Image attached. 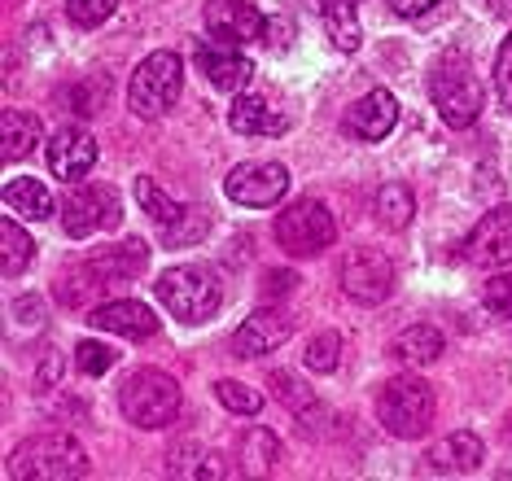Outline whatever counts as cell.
<instances>
[{"label":"cell","instance_id":"obj_1","mask_svg":"<svg viewBox=\"0 0 512 481\" xmlns=\"http://www.w3.org/2000/svg\"><path fill=\"white\" fill-rule=\"evenodd\" d=\"M154 293L162 307L171 311V320H180V324H206L224 307L219 272L215 267H202V263H180V267H171V272H162Z\"/></svg>","mask_w":512,"mask_h":481},{"label":"cell","instance_id":"obj_2","mask_svg":"<svg viewBox=\"0 0 512 481\" xmlns=\"http://www.w3.org/2000/svg\"><path fill=\"white\" fill-rule=\"evenodd\" d=\"M88 473V455L71 433H40L27 438L5 460L9 481H75Z\"/></svg>","mask_w":512,"mask_h":481},{"label":"cell","instance_id":"obj_3","mask_svg":"<svg viewBox=\"0 0 512 481\" xmlns=\"http://www.w3.org/2000/svg\"><path fill=\"white\" fill-rule=\"evenodd\" d=\"M429 97H434L447 127H473L477 123V114H482V84H477L469 57L460 49L438 53V62L429 66Z\"/></svg>","mask_w":512,"mask_h":481},{"label":"cell","instance_id":"obj_4","mask_svg":"<svg viewBox=\"0 0 512 481\" xmlns=\"http://www.w3.org/2000/svg\"><path fill=\"white\" fill-rule=\"evenodd\" d=\"M434 412H438V398H434V385L425 377H390L377 394V416H381V429H390L394 438H425L429 425H434Z\"/></svg>","mask_w":512,"mask_h":481},{"label":"cell","instance_id":"obj_5","mask_svg":"<svg viewBox=\"0 0 512 481\" xmlns=\"http://www.w3.org/2000/svg\"><path fill=\"white\" fill-rule=\"evenodd\" d=\"M180 88H184V57L171 49H158L136 66L132 84H127V105H132L136 119L154 123L180 101Z\"/></svg>","mask_w":512,"mask_h":481},{"label":"cell","instance_id":"obj_6","mask_svg":"<svg viewBox=\"0 0 512 481\" xmlns=\"http://www.w3.org/2000/svg\"><path fill=\"white\" fill-rule=\"evenodd\" d=\"M119 407L136 429H162L180 412V385L176 377H167L158 368H136L119 385Z\"/></svg>","mask_w":512,"mask_h":481},{"label":"cell","instance_id":"obj_7","mask_svg":"<svg viewBox=\"0 0 512 481\" xmlns=\"http://www.w3.org/2000/svg\"><path fill=\"white\" fill-rule=\"evenodd\" d=\"M337 241V219L316 197H298L276 215V245L294 258H311Z\"/></svg>","mask_w":512,"mask_h":481},{"label":"cell","instance_id":"obj_8","mask_svg":"<svg viewBox=\"0 0 512 481\" xmlns=\"http://www.w3.org/2000/svg\"><path fill=\"white\" fill-rule=\"evenodd\" d=\"M119 219H123V206L110 184H79L62 202V228L75 241H84L101 228H119Z\"/></svg>","mask_w":512,"mask_h":481},{"label":"cell","instance_id":"obj_9","mask_svg":"<svg viewBox=\"0 0 512 481\" xmlns=\"http://www.w3.org/2000/svg\"><path fill=\"white\" fill-rule=\"evenodd\" d=\"M224 193L237 206L267 210V206H276L289 193V171L281 167V162H241V167L228 171Z\"/></svg>","mask_w":512,"mask_h":481},{"label":"cell","instance_id":"obj_10","mask_svg":"<svg viewBox=\"0 0 512 481\" xmlns=\"http://www.w3.org/2000/svg\"><path fill=\"white\" fill-rule=\"evenodd\" d=\"M342 293L364 307H377L394 293V263L377 250H351L342 263Z\"/></svg>","mask_w":512,"mask_h":481},{"label":"cell","instance_id":"obj_11","mask_svg":"<svg viewBox=\"0 0 512 481\" xmlns=\"http://www.w3.org/2000/svg\"><path fill=\"white\" fill-rule=\"evenodd\" d=\"M464 258L473 267H512V206L486 210V219L464 241Z\"/></svg>","mask_w":512,"mask_h":481},{"label":"cell","instance_id":"obj_12","mask_svg":"<svg viewBox=\"0 0 512 481\" xmlns=\"http://www.w3.org/2000/svg\"><path fill=\"white\" fill-rule=\"evenodd\" d=\"M202 18H206V31L219 44H250L259 35H267L263 14L254 5H246V0H206Z\"/></svg>","mask_w":512,"mask_h":481},{"label":"cell","instance_id":"obj_13","mask_svg":"<svg viewBox=\"0 0 512 481\" xmlns=\"http://www.w3.org/2000/svg\"><path fill=\"white\" fill-rule=\"evenodd\" d=\"M289 333H294V320H289L285 311H254L246 324L237 328V337H232V350H237L241 359H259V355H272L276 346L289 342Z\"/></svg>","mask_w":512,"mask_h":481},{"label":"cell","instance_id":"obj_14","mask_svg":"<svg viewBox=\"0 0 512 481\" xmlns=\"http://www.w3.org/2000/svg\"><path fill=\"white\" fill-rule=\"evenodd\" d=\"M97 167V140H92L84 127H62L53 140H49V171L57 180L75 184Z\"/></svg>","mask_w":512,"mask_h":481},{"label":"cell","instance_id":"obj_15","mask_svg":"<svg viewBox=\"0 0 512 481\" xmlns=\"http://www.w3.org/2000/svg\"><path fill=\"white\" fill-rule=\"evenodd\" d=\"M394 123H399V101H394V92H386V88L364 92V97L346 110V132L355 140H386L394 132Z\"/></svg>","mask_w":512,"mask_h":481},{"label":"cell","instance_id":"obj_16","mask_svg":"<svg viewBox=\"0 0 512 481\" xmlns=\"http://www.w3.org/2000/svg\"><path fill=\"white\" fill-rule=\"evenodd\" d=\"M197 70H202L219 92H246L254 79V62L246 53L228 49V44H197Z\"/></svg>","mask_w":512,"mask_h":481},{"label":"cell","instance_id":"obj_17","mask_svg":"<svg viewBox=\"0 0 512 481\" xmlns=\"http://www.w3.org/2000/svg\"><path fill=\"white\" fill-rule=\"evenodd\" d=\"M486 460V447H482V438H477L473 429H456V433H447L442 442H434L425 455V464H429V473H438V477H451V473H477Z\"/></svg>","mask_w":512,"mask_h":481},{"label":"cell","instance_id":"obj_18","mask_svg":"<svg viewBox=\"0 0 512 481\" xmlns=\"http://www.w3.org/2000/svg\"><path fill=\"white\" fill-rule=\"evenodd\" d=\"M92 324L101 333H119V337H132V342H145V337L158 333V315L136 298H119V302H101L92 311Z\"/></svg>","mask_w":512,"mask_h":481},{"label":"cell","instance_id":"obj_19","mask_svg":"<svg viewBox=\"0 0 512 481\" xmlns=\"http://www.w3.org/2000/svg\"><path fill=\"white\" fill-rule=\"evenodd\" d=\"M228 127L237 136H276V132H285V119H276L267 110V101L259 92H237V101L228 110Z\"/></svg>","mask_w":512,"mask_h":481},{"label":"cell","instance_id":"obj_20","mask_svg":"<svg viewBox=\"0 0 512 481\" xmlns=\"http://www.w3.org/2000/svg\"><path fill=\"white\" fill-rule=\"evenodd\" d=\"M320 18H324V31H329L337 53H355L359 49L364 31H359L355 0H320Z\"/></svg>","mask_w":512,"mask_h":481},{"label":"cell","instance_id":"obj_21","mask_svg":"<svg viewBox=\"0 0 512 481\" xmlns=\"http://www.w3.org/2000/svg\"><path fill=\"white\" fill-rule=\"evenodd\" d=\"M394 359L407 368H425V363L442 359V333L434 324H412L394 337Z\"/></svg>","mask_w":512,"mask_h":481},{"label":"cell","instance_id":"obj_22","mask_svg":"<svg viewBox=\"0 0 512 481\" xmlns=\"http://www.w3.org/2000/svg\"><path fill=\"white\" fill-rule=\"evenodd\" d=\"M0 145H5V162H22L40 145V119L27 110H5V119H0Z\"/></svg>","mask_w":512,"mask_h":481},{"label":"cell","instance_id":"obj_23","mask_svg":"<svg viewBox=\"0 0 512 481\" xmlns=\"http://www.w3.org/2000/svg\"><path fill=\"white\" fill-rule=\"evenodd\" d=\"M281 464V442L272 429H250L241 438V473L246 477H272Z\"/></svg>","mask_w":512,"mask_h":481},{"label":"cell","instance_id":"obj_24","mask_svg":"<svg viewBox=\"0 0 512 481\" xmlns=\"http://www.w3.org/2000/svg\"><path fill=\"white\" fill-rule=\"evenodd\" d=\"M5 206L18 210V215H27V219H49L53 215V197L36 175H18V180H9L5 184Z\"/></svg>","mask_w":512,"mask_h":481},{"label":"cell","instance_id":"obj_25","mask_svg":"<svg viewBox=\"0 0 512 481\" xmlns=\"http://www.w3.org/2000/svg\"><path fill=\"white\" fill-rule=\"evenodd\" d=\"M416 219V193L407 189V184H381L377 193V224L390 228V232H403L407 224Z\"/></svg>","mask_w":512,"mask_h":481},{"label":"cell","instance_id":"obj_26","mask_svg":"<svg viewBox=\"0 0 512 481\" xmlns=\"http://www.w3.org/2000/svg\"><path fill=\"white\" fill-rule=\"evenodd\" d=\"M36 258V245H31V232H22L14 219H0V272L5 276H18L31 267Z\"/></svg>","mask_w":512,"mask_h":481},{"label":"cell","instance_id":"obj_27","mask_svg":"<svg viewBox=\"0 0 512 481\" xmlns=\"http://www.w3.org/2000/svg\"><path fill=\"white\" fill-rule=\"evenodd\" d=\"M167 473L171 477H224L228 468L224 460H219L215 451H206V447H176L167 455Z\"/></svg>","mask_w":512,"mask_h":481},{"label":"cell","instance_id":"obj_28","mask_svg":"<svg viewBox=\"0 0 512 481\" xmlns=\"http://www.w3.org/2000/svg\"><path fill=\"white\" fill-rule=\"evenodd\" d=\"M136 206H141V210H145V215H149V219H154V224H162V228H167V224H176V219L184 215V210H189V206L171 202V197H167V193H162V189H158V184H154V180H149V175H136Z\"/></svg>","mask_w":512,"mask_h":481},{"label":"cell","instance_id":"obj_29","mask_svg":"<svg viewBox=\"0 0 512 481\" xmlns=\"http://www.w3.org/2000/svg\"><path fill=\"white\" fill-rule=\"evenodd\" d=\"M337 359H342V337H337V333L311 337L307 350H302V368H307V372H333Z\"/></svg>","mask_w":512,"mask_h":481},{"label":"cell","instance_id":"obj_30","mask_svg":"<svg viewBox=\"0 0 512 481\" xmlns=\"http://www.w3.org/2000/svg\"><path fill=\"white\" fill-rule=\"evenodd\" d=\"M206 232H211V215H206V210H184L176 224L162 228V241L167 245H193V241H202Z\"/></svg>","mask_w":512,"mask_h":481},{"label":"cell","instance_id":"obj_31","mask_svg":"<svg viewBox=\"0 0 512 481\" xmlns=\"http://www.w3.org/2000/svg\"><path fill=\"white\" fill-rule=\"evenodd\" d=\"M215 398L228 407V412H237V416H259L263 412V394H254L250 385H241V381H219Z\"/></svg>","mask_w":512,"mask_h":481},{"label":"cell","instance_id":"obj_32","mask_svg":"<svg viewBox=\"0 0 512 481\" xmlns=\"http://www.w3.org/2000/svg\"><path fill=\"white\" fill-rule=\"evenodd\" d=\"M114 9H119V0H66V18H71L75 27H84V31L101 27Z\"/></svg>","mask_w":512,"mask_h":481},{"label":"cell","instance_id":"obj_33","mask_svg":"<svg viewBox=\"0 0 512 481\" xmlns=\"http://www.w3.org/2000/svg\"><path fill=\"white\" fill-rule=\"evenodd\" d=\"M114 350L110 346H101V342H79L75 346V363H79V372L84 377H106V372L114 368Z\"/></svg>","mask_w":512,"mask_h":481},{"label":"cell","instance_id":"obj_34","mask_svg":"<svg viewBox=\"0 0 512 481\" xmlns=\"http://www.w3.org/2000/svg\"><path fill=\"white\" fill-rule=\"evenodd\" d=\"M482 307L499 315V320H512V272L504 276H495V280H486V289H482Z\"/></svg>","mask_w":512,"mask_h":481},{"label":"cell","instance_id":"obj_35","mask_svg":"<svg viewBox=\"0 0 512 481\" xmlns=\"http://www.w3.org/2000/svg\"><path fill=\"white\" fill-rule=\"evenodd\" d=\"M495 97L512 114V31H508V40L499 44V57H495Z\"/></svg>","mask_w":512,"mask_h":481},{"label":"cell","instance_id":"obj_36","mask_svg":"<svg viewBox=\"0 0 512 481\" xmlns=\"http://www.w3.org/2000/svg\"><path fill=\"white\" fill-rule=\"evenodd\" d=\"M434 5H438V0H386V9H390V14H399V18H421Z\"/></svg>","mask_w":512,"mask_h":481},{"label":"cell","instance_id":"obj_37","mask_svg":"<svg viewBox=\"0 0 512 481\" xmlns=\"http://www.w3.org/2000/svg\"><path fill=\"white\" fill-rule=\"evenodd\" d=\"M285 285H294V272H267V276H263V293H267V298H272V293H276V298H281V293H289Z\"/></svg>","mask_w":512,"mask_h":481},{"label":"cell","instance_id":"obj_38","mask_svg":"<svg viewBox=\"0 0 512 481\" xmlns=\"http://www.w3.org/2000/svg\"><path fill=\"white\" fill-rule=\"evenodd\" d=\"M486 5H491L495 18H512V0H486Z\"/></svg>","mask_w":512,"mask_h":481}]
</instances>
